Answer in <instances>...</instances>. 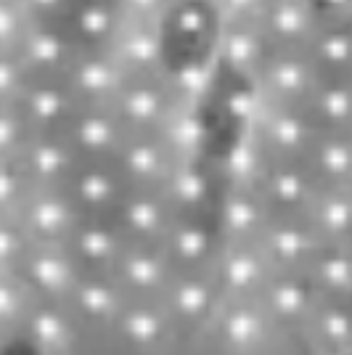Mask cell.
<instances>
[{"mask_svg": "<svg viewBox=\"0 0 352 355\" xmlns=\"http://www.w3.org/2000/svg\"><path fill=\"white\" fill-rule=\"evenodd\" d=\"M0 355H40V350L27 340H14L11 345H6Z\"/></svg>", "mask_w": 352, "mask_h": 355, "instance_id": "6da1fadb", "label": "cell"}]
</instances>
